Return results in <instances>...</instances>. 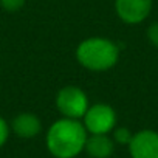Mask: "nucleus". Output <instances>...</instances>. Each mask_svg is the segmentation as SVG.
<instances>
[{"mask_svg": "<svg viewBox=\"0 0 158 158\" xmlns=\"http://www.w3.org/2000/svg\"><path fill=\"white\" fill-rule=\"evenodd\" d=\"M76 59L90 71H107L116 65L119 47L107 37H89L77 45Z\"/></svg>", "mask_w": 158, "mask_h": 158, "instance_id": "f03ea898", "label": "nucleus"}, {"mask_svg": "<svg viewBox=\"0 0 158 158\" xmlns=\"http://www.w3.org/2000/svg\"><path fill=\"white\" fill-rule=\"evenodd\" d=\"M10 126H8V123L0 116V147H2L6 141H8V136H10Z\"/></svg>", "mask_w": 158, "mask_h": 158, "instance_id": "f8f14e48", "label": "nucleus"}, {"mask_svg": "<svg viewBox=\"0 0 158 158\" xmlns=\"http://www.w3.org/2000/svg\"><path fill=\"white\" fill-rule=\"evenodd\" d=\"M152 3L153 0H115V11L124 23L136 25L149 17Z\"/></svg>", "mask_w": 158, "mask_h": 158, "instance_id": "39448f33", "label": "nucleus"}, {"mask_svg": "<svg viewBox=\"0 0 158 158\" xmlns=\"http://www.w3.org/2000/svg\"><path fill=\"white\" fill-rule=\"evenodd\" d=\"M87 133L82 121L62 116L50 126L45 144L54 158H74L85 149Z\"/></svg>", "mask_w": 158, "mask_h": 158, "instance_id": "f257e3e1", "label": "nucleus"}, {"mask_svg": "<svg viewBox=\"0 0 158 158\" xmlns=\"http://www.w3.org/2000/svg\"><path fill=\"white\" fill-rule=\"evenodd\" d=\"M25 3V0H0V5H2L6 11L14 13L17 10H20Z\"/></svg>", "mask_w": 158, "mask_h": 158, "instance_id": "9d476101", "label": "nucleus"}, {"mask_svg": "<svg viewBox=\"0 0 158 158\" xmlns=\"http://www.w3.org/2000/svg\"><path fill=\"white\" fill-rule=\"evenodd\" d=\"M147 39H149V42L155 48H158V22H153V23L149 25V28H147Z\"/></svg>", "mask_w": 158, "mask_h": 158, "instance_id": "9b49d317", "label": "nucleus"}, {"mask_svg": "<svg viewBox=\"0 0 158 158\" xmlns=\"http://www.w3.org/2000/svg\"><path fill=\"white\" fill-rule=\"evenodd\" d=\"M56 107L59 113L65 118L82 119L87 109L90 107V102L82 89H79L76 85H67L57 92Z\"/></svg>", "mask_w": 158, "mask_h": 158, "instance_id": "7ed1b4c3", "label": "nucleus"}, {"mask_svg": "<svg viewBox=\"0 0 158 158\" xmlns=\"http://www.w3.org/2000/svg\"><path fill=\"white\" fill-rule=\"evenodd\" d=\"M89 133H110L116 127V112L109 104H93L82 116Z\"/></svg>", "mask_w": 158, "mask_h": 158, "instance_id": "20e7f679", "label": "nucleus"}, {"mask_svg": "<svg viewBox=\"0 0 158 158\" xmlns=\"http://www.w3.org/2000/svg\"><path fill=\"white\" fill-rule=\"evenodd\" d=\"M113 141L116 143V144H126V146H129V143H130V139H132V136H133V133L127 129V127H115L113 130Z\"/></svg>", "mask_w": 158, "mask_h": 158, "instance_id": "1a4fd4ad", "label": "nucleus"}, {"mask_svg": "<svg viewBox=\"0 0 158 158\" xmlns=\"http://www.w3.org/2000/svg\"><path fill=\"white\" fill-rule=\"evenodd\" d=\"M11 129H13V132H14L19 138L30 139V138H34L36 135L40 133V130H42V123H40V119H39L34 113L23 112V113H19V115L13 119Z\"/></svg>", "mask_w": 158, "mask_h": 158, "instance_id": "0eeeda50", "label": "nucleus"}, {"mask_svg": "<svg viewBox=\"0 0 158 158\" xmlns=\"http://www.w3.org/2000/svg\"><path fill=\"white\" fill-rule=\"evenodd\" d=\"M129 152L132 158H158V132L144 129L133 133Z\"/></svg>", "mask_w": 158, "mask_h": 158, "instance_id": "423d86ee", "label": "nucleus"}, {"mask_svg": "<svg viewBox=\"0 0 158 158\" xmlns=\"http://www.w3.org/2000/svg\"><path fill=\"white\" fill-rule=\"evenodd\" d=\"M84 150H87L92 158H109L115 150V141L109 133H90Z\"/></svg>", "mask_w": 158, "mask_h": 158, "instance_id": "6e6552de", "label": "nucleus"}]
</instances>
